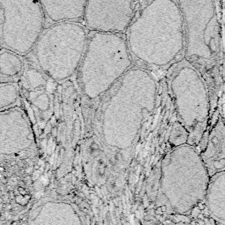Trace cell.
Returning <instances> with one entry per match:
<instances>
[{
  "label": "cell",
  "instance_id": "14",
  "mask_svg": "<svg viewBox=\"0 0 225 225\" xmlns=\"http://www.w3.org/2000/svg\"><path fill=\"white\" fill-rule=\"evenodd\" d=\"M19 97V88L15 83L1 84L0 86V108H8L16 102Z\"/></svg>",
  "mask_w": 225,
  "mask_h": 225
},
{
  "label": "cell",
  "instance_id": "9",
  "mask_svg": "<svg viewBox=\"0 0 225 225\" xmlns=\"http://www.w3.org/2000/svg\"><path fill=\"white\" fill-rule=\"evenodd\" d=\"M200 155L210 177L225 171V127L223 124L213 127Z\"/></svg>",
  "mask_w": 225,
  "mask_h": 225
},
{
  "label": "cell",
  "instance_id": "2",
  "mask_svg": "<svg viewBox=\"0 0 225 225\" xmlns=\"http://www.w3.org/2000/svg\"><path fill=\"white\" fill-rule=\"evenodd\" d=\"M210 179L194 146L172 149L162 161L157 206L166 215H191L204 203Z\"/></svg>",
  "mask_w": 225,
  "mask_h": 225
},
{
  "label": "cell",
  "instance_id": "1",
  "mask_svg": "<svg viewBox=\"0 0 225 225\" xmlns=\"http://www.w3.org/2000/svg\"><path fill=\"white\" fill-rule=\"evenodd\" d=\"M129 46L133 55L149 66L172 67L185 53V28L178 2H150L131 24Z\"/></svg>",
  "mask_w": 225,
  "mask_h": 225
},
{
  "label": "cell",
  "instance_id": "15",
  "mask_svg": "<svg viewBox=\"0 0 225 225\" xmlns=\"http://www.w3.org/2000/svg\"><path fill=\"white\" fill-rule=\"evenodd\" d=\"M190 133L183 125L179 121H176L172 126L169 136V143L172 149L188 144Z\"/></svg>",
  "mask_w": 225,
  "mask_h": 225
},
{
  "label": "cell",
  "instance_id": "12",
  "mask_svg": "<svg viewBox=\"0 0 225 225\" xmlns=\"http://www.w3.org/2000/svg\"><path fill=\"white\" fill-rule=\"evenodd\" d=\"M23 68V61L17 53L12 51H2L0 55V71L2 77H15Z\"/></svg>",
  "mask_w": 225,
  "mask_h": 225
},
{
  "label": "cell",
  "instance_id": "10",
  "mask_svg": "<svg viewBox=\"0 0 225 225\" xmlns=\"http://www.w3.org/2000/svg\"><path fill=\"white\" fill-rule=\"evenodd\" d=\"M204 203L209 217L225 225V171L211 177Z\"/></svg>",
  "mask_w": 225,
  "mask_h": 225
},
{
  "label": "cell",
  "instance_id": "7",
  "mask_svg": "<svg viewBox=\"0 0 225 225\" xmlns=\"http://www.w3.org/2000/svg\"><path fill=\"white\" fill-rule=\"evenodd\" d=\"M44 11L39 2L0 0V40L8 50L27 53L43 33Z\"/></svg>",
  "mask_w": 225,
  "mask_h": 225
},
{
  "label": "cell",
  "instance_id": "13",
  "mask_svg": "<svg viewBox=\"0 0 225 225\" xmlns=\"http://www.w3.org/2000/svg\"><path fill=\"white\" fill-rule=\"evenodd\" d=\"M195 210L191 215H167L166 220L164 221L163 225H219L212 218H211L208 213L203 214Z\"/></svg>",
  "mask_w": 225,
  "mask_h": 225
},
{
  "label": "cell",
  "instance_id": "5",
  "mask_svg": "<svg viewBox=\"0 0 225 225\" xmlns=\"http://www.w3.org/2000/svg\"><path fill=\"white\" fill-rule=\"evenodd\" d=\"M108 34H106V42ZM88 42L81 67V81L86 96L95 98L104 93L131 66L127 43L119 34H109L107 48H101L94 34Z\"/></svg>",
  "mask_w": 225,
  "mask_h": 225
},
{
  "label": "cell",
  "instance_id": "11",
  "mask_svg": "<svg viewBox=\"0 0 225 225\" xmlns=\"http://www.w3.org/2000/svg\"><path fill=\"white\" fill-rule=\"evenodd\" d=\"M44 13L57 23L84 18L87 1H40Z\"/></svg>",
  "mask_w": 225,
  "mask_h": 225
},
{
  "label": "cell",
  "instance_id": "4",
  "mask_svg": "<svg viewBox=\"0 0 225 225\" xmlns=\"http://www.w3.org/2000/svg\"><path fill=\"white\" fill-rule=\"evenodd\" d=\"M87 42V32L81 24L76 22L53 24L42 33L35 46L38 65L53 79H66L77 69Z\"/></svg>",
  "mask_w": 225,
  "mask_h": 225
},
{
  "label": "cell",
  "instance_id": "3",
  "mask_svg": "<svg viewBox=\"0 0 225 225\" xmlns=\"http://www.w3.org/2000/svg\"><path fill=\"white\" fill-rule=\"evenodd\" d=\"M200 71L183 58L171 67L169 85L178 121L190 133L188 144L198 149L209 114L207 89Z\"/></svg>",
  "mask_w": 225,
  "mask_h": 225
},
{
  "label": "cell",
  "instance_id": "6",
  "mask_svg": "<svg viewBox=\"0 0 225 225\" xmlns=\"http://www.w3.org/2000/svg\"><path fill=\"white\" fill-rule=\"evenodd\" d=\"M185 28L184 58L199 71L216 63L219 52V23L215 2L178 1Z\"/></svg>",
  "mask_w": 225,
  "mask_h": 225
},
{
  "label": "cell",
  "instance_id": "8",
  "mask_svg": "<svg viewBox=\"0 0 225 225\" xmlns=\"http://www.w3.org/2000/svg\"><path fill=\"white\" fill-rule=\"evenodd\" d=\"M135 8L132 1H87L84 19L87 26L96 33L120 34L133 19Z\"/></svg>",
  "mask_w": 225,
  "mask_h": 225
}]
</instances>
